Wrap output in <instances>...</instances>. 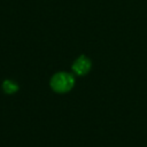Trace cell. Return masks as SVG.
<instances>
[{
	"mask_svg": "<svg viewBox=\"0 0 147 147\" xmlns=\"http://www.w3.org/2000/svg\"><path fill=\"white\" fill-rule=\"evenodd\" d=\"M90 68H91V63H90V61H88L85 56H79V57L74 62V64H72L74 71H75L77 75H79V76L85 75V74L90 70Z\"/></svg>",
	"mask_w": 147,
	"mask_h": 147,
	"instance_id": "cell-2",
	"label": "cell"
},
{
	"mask_svg": "<svg viewBox=\"0 0 147 147\" xmlns=\"http://www.w3.org/2000/svg\"><path fill=\"white\" fill-rule=\"evenodd\" d=\"M74 77L67 72H57L51 79V87L57 93H65L74 86Z\"/></svg>",
	"mask_w": 147,
	"mask_h": 147,
	"instance_id": "cell-1",
	"label": "cell"
},
{
	"mask_svg": "<svg viewBox=\"0 0 147 147\" xmlns=\"http://www.w3.org/2000/svg\"><path fill=\"white\" fill-rule=\"evenodd\" d=\"M2 88L7 94H13V93H15L17 91L18 87H17L16 83H14L11 80H5L3 84H2Z\"/></svg>",
	"mask_w": 147,
	"mask_h": 147,
	"instance_id": "cell-3",
	"label": "cell"
}]
</instances>
